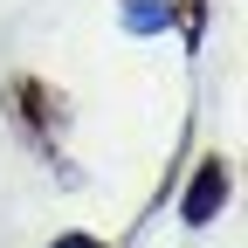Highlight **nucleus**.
Listing matches in <instances>:
<instances>
[{"label":"nucleus","instance_id":"nucleus-1","mask_svg":"<svg viewBox=\"0 0 248 248\" xmlns=\"http://www.w3.org/2000/svg\"><path fill=\"white\" fill-rule=\"evenodd\" d=\"M228 200H234V166L214 152V159H200L193 179H186V193H179V221H186V228H214Z\"/></svg>","mask_w":248,"mask_h":248},{"label":"nucleus","instance_id":"nucleus-2","mask_svg":"<svg viewBox=\"0 0 248 248\" xmlns=\"http://www.w3.org/2000/svg\"><path fill=\"white\" fill-rule=\"evenodd\" d=\"M7 97H14V124H21V131L48 152V145H55V124H62L55 90H48V83H35V76H14V90H7Z\"/></svg>","mask_w":248,"mask_h":248},{"label":"nucleus","instance_id":"nucleus-3","mask_svg":"<svg viewBox=\"0 0 248 248\" xmlns=\"http://www.w3.org/2000/svg\"><path fill=\"white\" fill-rule=\"evenodd\" d=\"M117 21H124V35H166L172 28V0H124Z\"/></svg>","mask_w":248,"mask_h":248},{"label":"nucleus","instance_id":"nucleus-4","mask_svg":"<svg viewBox=\"0 0 248 248\" xmlns=\"http://www.w3.org/2000/svg\"><path fill=\"white\" fill-rule=\"evenodd\" d=\"M172 21H179L186 48H200V42H207V0H172Z\"/></svg>","mask_w":248,"mask_h":248},{"label":"nucleus","instance_id":"nucleus-5","mask_svg":"<svg viewBox=\"0 0 248 248\" xmlns=\"http://www.w3.org/2000/svg\"><path fill=\"white\" fill-rule=\"evenodd\" d=\"M48 248H110V241H97V234H83V228H62Z\"/></svg>","mask_w":248,"mask_h":248}]
</instances>
